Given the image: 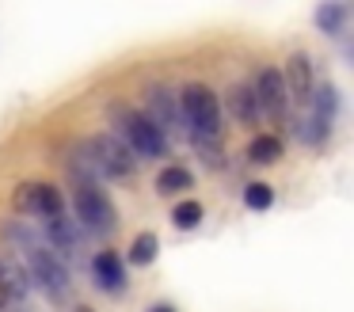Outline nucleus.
Here are the masks:
<instances>
[{
    "label": "nucleus",
    "instance_id": "f257e3e1",
    "mask_svg": "<svg viewBox=\"0 0 354 312\" xmlns=\"http://www.w3.org/2000/svg\"><path fill=\"white\" fill-rule=\"evenodd\" d=\"M111 118H115L118 134H122L118 141H122L126 149L133 152V156H141V160H160L164 152H168V137H164L141 111L115 103V107H111Z\"/></svg>",
    "mask_w": 354,
    "mask_h": 312
},
{
    "label": "nucleus",
    "instance_id": "f03ea898",
    "mask_svg": "<svg viewBox=\"0 0 354 312\" xmlns=\"http://www.w3.org/2000/svg\"><path fill=\"white\" fill-rule=\"evenodd\" d=\"M179 118H187L191 137H217L221 141V103L206 84H187L179 91Z\"/></svg>",
    "mask_w": 354,
    "mask_h": 312
},
{
    "label": "nucleus",
    "instance_id": "7ed1b4c3",
    "mask_svg": "<svg viewBox=\"0 0 354 312\" xmlns=\"http://www.w3.org/2000/svg\"><path fill=\"white\" fill-rule=\"evenodd\" d=\"M73 213H77V221L84 228H92L95 236L115 232V225H118L115 205L103 194L100 183H73Z\"/></svg>",
    "mask_w": 354,
    "mask_h": 312
},
{
    "label": "nucleus",
    "instance_id": "20e7f679",
    "mask_svg": "<svg viewBox=\"0 0 354 312\" xmlns=\"http://www.w3.org/2000/svg\"><path fill=\"white\" fill-rule=\"evenodd\" d=\"M84 145H88V152H92L95 172L100 175H111V179H133V172H138V156H133L115 134H95V137H88Z\"/></svg>",
    "mask_w": 354,
    "mask_h": 312
},
{
    "label": "nucleus",
    "instance_id": "39448f33",
    "mask_svg": "<svg viewBox=\"0 0 354 312\" xmlns=\"http://www.w3.org/2000/svg\"><path fill=\"white\" fill-rule=\"evenodd\" d=\"M27 274H31V282H39L50 297H62L65 289H69V270H65V263L57 255H50L46 248L27 255Z\"/></svg>",
    "mask_w": 354,
    "mask_h": 312
},
{
    "label": "nucleus",
    "instance_id": "423d86ee",
    "mask_svg": "<svg viewBox=\"0 0 354 312\" xmlns=\"http://www.w3.org/2000/svg\"><path fill=\"white\" fill-rule=\"evenodd\" d=\"M255 91V103H259V114H267V118H282L286 114V84H282V73H278L274 65H263L259 76H255L252 84Z\"/></svg>",
    "mask_w": 354,
    "mask_h": 312
},
{
    "label": "nucleus",
    "instance_id": "0eeeda50",
    "mask_svg": "<svg viewBox=\"0 0 354 312\" xmlns=\"http://www.w3.org/2000/svg\"><path fill=\"white\" fill-rule=\"evenodd\" d=\"M282 73V84H286V99H293V103L308 107V95H313L316 80H313V57L308 53H290L286 57V68H278Z\"/></svg>",
    "mask_w": 354,
    "mask_h": 312
},
{
    "label": "nucleus",
    "instance_id": "6e6552de",
    "mask_svg": "<svg viewBox=\"0 0 354 312\" xmlns=\"http://www.w3.org/2000/svg\"><path fill=\"white\" fill-rule=\"evenodd\" d=\"M145 118L153 122L156 129H160V134H176V129H183V122H179V103L176 99H171V91L164 88V84H153V88H149V95H145Z\"/></svg>",
    "mask_w": 354,
    "mask_h": 312
},
{
    "label": "nucleus",
    "instance_id": "1a4fd4ad",
    "mask_svg": "<svg viewBox=\"0 0 354 312\" xmlns=\"http://www.w3.org/2000/svg\"><path fill=\"white\" fill-rule=\"evenodd\" d=\"M92 274H95V286H100L103 293H122V289H126V259L118 255L115 248L95 251Z\"/></svg>",
    "mask_w": 354,
    "mask_h": 312
},
{
    "label": "nucleus",
    "instance_id": "9d476101",
    "mask_svg": "<svg viewBox=\"0 0 354 312\" xmlns=\"http://www.w3.org/2000/svg\"><path fill=\"white\" fill-rule=\"evenodd\" d=\"M42 248L50 251V255H77L80 248V232H77V221L69 217V213H62V217L46 221V232H42Z\"/></svg>",
    "mask_w": 354,
    "mask_h": 312
},
{
    "label": "nucleus",
    "instance_id": "9b49d317",
    "mask_svg": "<svg viewBox=\"0 0 354 312\" xmlns=\"http://www.w3.org/2000/svg\"><path fill=\"white\" fill-rule=\"evenodd\" d=\"M225 107H229L232 122H240V126H259V118H263L252 84H232V88L225 91Z\"/></svg>",
    "mask_w": 354,
    "mask_h": 312
},
{
    "label": "nucleus",
    "instance_id": "f8f14e48",
    "mask_svg": "<svg viewBox=\"0 0 354 312\" xmlns=\"http://www.w3.org/2000/svg\"><path fill=\"white\" fill-rule=\"evenodd\" d=\"M308 107H313V118H320V122H335V114H339V91H335V84H316L313 88V95H308Z\"/></svg>",
    "mask_w": 354,
    "mask_h": 312
},
{
    "label": "nucleus",
    "instance_id": "ddd939ff",
    "mask_svg": "<svg viewBox=\"0 0 354 312\" xmlns=\"http://www.w3.org/2000/svg\"><path fill=\"white\" fill-rule=\"evenodd\" d=\"M65 213V198L54 183H35V217L42 221H54Z\"/></svg>",
    "mask_w": 354,
    "mask_h": 312
},
{
    "label": "nucleus",
    "instance_id": "4468645a",
    "mask_svg": "<svg viewBox=\"0 0 354 312\" xmlns=\"http://www.w3.org/2000/svg\"><path fill=\"white\" fill-rule=\"evenodd\" d=\"M191 187H194V175H191V167H183V164H168L156 175V194H164V198L183 194V190H191Z\"/></svg>",
    "mask_w": 354,
    "mask_h": 312
},
{
    "label": "nucleus",
    "instance_id": "2eb2a0df",
    "mask_svg": "<svg viewBox=\"0 0 354 312\" xmlns=\"http://www.w3.org/2000/svg\"><path fill=\"white\" fill-rule=\"evenodd\" d=\"M282 152H286V145H282L278 134H259V137H252V145H248V160H252V164H278Z\"/></svg>",
    "mask_w": 354,
    "mask_h": 312
},
{
    "label": "nucleus",
    "instance_id": "dca6fc26",
    "mask_svg": "<svg viewBox=\"0 0 354 312\" xmlns=\"http://www.w3.org/2000/svg\"><path fill=\"white\" fill-rule=\"evenodd\" d=\"M156 255H160V240H156V232H138L126 259H130L133 266H149V263H156Z\"/></svg>",
    "mask_w": 354,
    "mask_h": 312
},
{
    "label": "nucleus",
    "instance_id": "f3484780",
    "mask_svg": "<svg viewBox=\"0 0 354 312\" xmlns=\"http://www.w3.org/2000/svg\"><path fill=\"white\" fill-rule=\"evenodd\" d=\"M346 15H351L346 4H320L316 8V27H320V35H339L346 27Z\"/></svg>",
    "mask_w": 354,
    "mask_h": 312
},
{
    "label": "nucleus",
    "instance_id": "a211bd4d",
    "mask_svg": "<svg viewBox=\"0 0 354 312\" xmlns=\"http://www.w3.org/2000/svg\"><path fill=\"white\" fill-rule=\"evenodd\" d=\"M202 217H206V210H202V202H176L171 205V225L176 228H183V232H191V228H198L202 225Z\"/></svg>",
    "mask_w": 354,
    "mask_h": 312
},
{
    "label": "nucleus",
    "instance_id": "6ab92c4d",
    "mask_svg": "<svg viewBox=\"0 0 354 312\" xmlns=\"http://www.w3.org/2000/svg\"><path fill=\"white\" fill-rule=\"evenodd\" d=\"M244 205L252 213H267L274 205V187L270 183H248L244 187Z\"/></svg>",
    "mask_w": 354,
    "mask_h": 312
},
{
    "label": "nucleus",
    "instance_id": "aec40b11",
    "mask_svg": "<svg viewBox=\"0 0 354 312\" xmlns=\"http://www.w3.org/2000/svg\"><path fill=\"white\" fill-rule=\"evenodd\" d=\"M12 210H16V217H35V179L12 190Z\"/></svg>",
    "mask_w": 354,
    "mask_h": 312
},
{
    "label": "nucleus",
    "instance_id": "412c9836",
    "mask_svg": "<svg viewBox=\"0 0 354 312\" xmlns=\"http://www.w3.org/2000/svg\"><path fill=\"white\" fill-rule=\"evenodd\" d=\"M194 149H198V156L206 160L209 167H221L225 156H221V141L217 137H194Z\"/></svg>",
    "mask_w": 354,
    "mask_h": 312
},
{
    "label": "nucleus",
    "instance_id": "4be33fe9",
    "mask_svg": "<svg viewBox=\"0 0 354 312\" xmlns=\"http://www.w3.org/2000/svg\"><path fill=\"white\" fill-rule=\"evenodd\" d=\"M8 304H12V297H8V289H4V286H0V312H4V309H8Z\"/></svg>",
    "mask_w": 354,
    "mask_h": 312
},
{
    "label": "nucleus",
    "instance_id": "5701e85b",
    "mask_svg": "<svg viewBox=\"0 0 354 312\" xmlns=\"http://www.w3.org/2000/svg\"><path fill=\"white\" fill-rule=\"evenodd\" d=\"M153 312H176V309H171V304H156Z\"/></svg>",
    "mask_w": 354,
    "mask_h": 312
},
{
    "label": "nucleus",
    "instance_id": "b1692460",
    "mask_svg": "<svg viewBox=\"0 0 354 312\" xmlns=\"http://www.w3.org/2000/svg\"><path fill=\"white\" fill-rule=\"evenodd\" d=\"M73 312H95V309H88V304H80V309H73Z\"/></svg>",
    "mask_w": 354,
    "mask_h": 312
}]
</instances>
